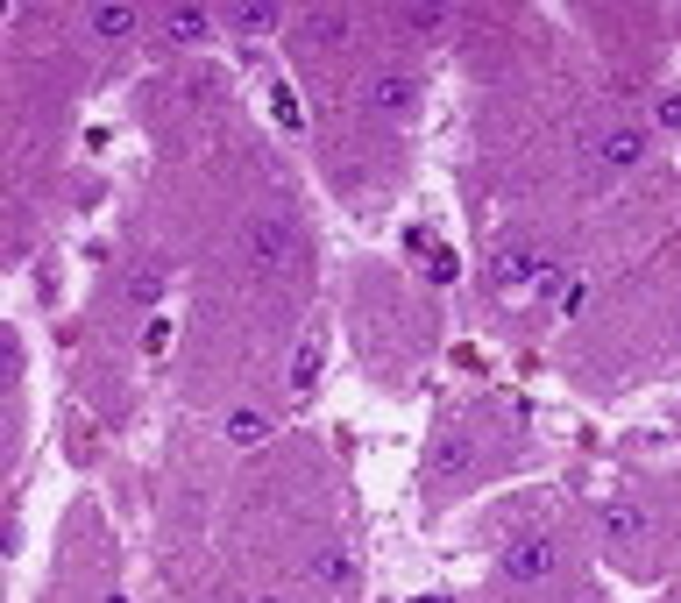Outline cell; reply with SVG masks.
Returning a JSON list of instances; mask_svg holds the SVG:
<instances>
[{"label":"cell","mask_w":681,"mask_h":603,"mask_svg":"<svg viewBox=\"0 0 681 603\" xmlns=\"http://www.w3.org/2000/svg\"><path fill=\"white\" fill-rule=\"evenodd\" d=\"M270 121H277L284 135H306V107H298L291 86H270Z\"/></svg>","instance_id":"obj_11"},{"label":"cell","mask_w":681,"mask_h":603,"mask_svg":"<svg viewBox=\"0 0 681 603\" xmlns=\"http://www.w3.org/2000/svg\"><path fill=\"white\" fill-rule=\"evenodd\" d=\"M284 15L277 8H235V15H227V29H242V36H270Z\"/></svg>","instance_id":"obj_14"},{"label":"cell","mask_w":681,"mask_h":603,"mask_svg":"<svg viewBox=\"0 0 681 603\" xmlns=\"http://www.w3.org/2000/svg\"><path fill=\"white\" fill-rule=\"evenodd\" d=\"M93 29H100L107 43H128V36H135V8H128V0H100V8H93Z\"/></svg>","instance_id":"obj_8"},{"label":"cell","mask_w":681,"mask_h":603,"mask_svg":"<svg viewBox=\"0 0 681 603\" xmlns=\"http://www.w3.org/2000/svg\"><path fill=\"white\" fill-rule=\"evenodd\" d=\"M603 533H611V540H639V533H646V518H639L632 504H611V511H603Z\"/></svg>","instance_id":"obj_13"},{"label":"cell","mask_w":681,"mask_h":603,"mask_svg":"<svg viewBox=\"0 0 681 603\" xmlns=\"http://www.w3.org/2000/svg\"><path fill=\"white\" fill-rule=\"evenodd\" d=\"M653 121H660V128H681V93H660V107H653Z\"/></svg>","instance_id":"obj_16"},{"label":"cell","mask_w":681,"mask_h":603,"mask_svg":"<svg viewBox=\"0 0 681 603\" xmlns=\"http://www.w3.org/2000/svg\"><path fill=\"white\" fill-rule=\"evenodd\" d=\"M142 348H149V355H164V348H171V320H149V334H142Z\"/></svg>","instance_id":"obj_17"},{"label":"cell","mask_w":681,"mask_h":603,"mask_svg":"<svg viewBox=\"0 0 681 603\" xmlns=\"http://www.w3.org/2000/svg\"><path fill=\"white\" fill-rule=\"evenodd\" d=\"M490 284H497V298H533L540 284H561V270L525 242V235H511V242H497V256H490Z\"/></svg>","instance_id":"obj_1"},{"label":"cell","mask_w":681,"mask_h":603,"mask_svg":"<svg viewBox=\"0 0 681 603\" xmlns=\"http://www.w3.org/2000/svg\"><path fill=\"white\" fill-rule=\"evenodd\" d=\"M291 249H298V228H291L284 213H256L249 228H242V242H235V256H242V270H249V277L284 270V263H291Z\"/></svg>","instance_id":"obj_2"},{"label":"cell","mask_w":681,"mask_h":603,"mask_svg":"<svg viewBox=\"0 0 681 603\" xmlns=\"http://www.w3.org/2000/svg\"><path fill=\"white\" fill-rule=\"evenodd\" d=\"M227 440H235V447H263V440H270V419L249 412V405H242V412H227Z\"/></svg>","instance_id":"obj_12"},{"label":"cell","mask_w":681,"mask_h":603,"mask_svg":"<svg viewBox=\"0 0 681 603\" xmlns=\"http://www.w3.org/2000/svg\"><path fill=\"white\" fill-rule=\"evenodd\" d=\"M596 164H603V171H639V164H646V128H632V121L611 128V135L596 142Z\"/></svg>","instance_id":"obj_5"},{"label":"cell","mask_w":681,"mask_h":603,"mask_svg":"<svg viewBox=\"0 0 681 603\" xmlns=\"http://www.w3.org/2000/svg\"><path fill=\"white\" fill-rule=\"evenodd\" d=\"M291 29L306 36V43H348V36H355V15H348V8H320V15H298Z\"/></svg>","instance_id":"obj_6"},{"label":"cell","mask_w":681,"mask_h":603,"mask_svg":"<svg viewBox=\"0 0 681 603\" xmlns=\"http://www.w3.org/2000/svg\"><path fill=\"white\" fill-rule=\"evenodd\" d=\"M206 29H213L206 8H171V15H164V36H171V43H199Z\"/></svg>","instance_id":"obj_9"},{"label":"cell","mask_w":681,"mask_h":603,"mask_svg":"<svg viewBox=\"0 0 681 603\" xmlns=\"http://www.w3.org/2000/svg\"><path fill=\"white\" fill-rule=\"evenodd\" d=\"M554 561H561V547L547 533H525V540L504 547V575L511 582H540V575H554Z\"/></svg>","instance_id":"obj_3"},{"label":"cell","mask_w":681,"mask_h":603,"mask_svg":"<svg viewBox=\"0 0 681 603\" xmlns=\"http://www.w3.org/2000/svg\"><path fill=\"white\" fill-rule=\"evenodd\" d=\"M313 582H320V589H348V582H355V561H348L341 547H327V554H313Z\"/></svg>","instance_id":"obj_10"},{"label":"cell","mask_w":681,"mask_h":603,"mask_svg":"<svg viewBox=\"0 0 681 603\" xmlns=\"http://www.w3.org/2000/svg\"><path fill=\"white\" fill-rule=\"evenodd\" d=\"M405 29L433 36V29H447V8H405Z\"/></svg>","instance_id":"obj_15"},{"label":"cell","mask_w":681,"mask_h":603,"mask_svg":"<svg viewBox=\"0 0 681 603\" xmlns=\"http://www.w3.org/2000/svg\"><path fill=\"white\" fill-rule=\"evenodd\" d=\"M412 93H419V86H412V71H405V64H376V71H369V86H362L369 114H405Z\"/></svg>","instance_id":"obj_4"},{"label":"cell","mask_w":681,"mask_h":603,"mask_svg":"<svg viewBox=\"0 0 681 603\" xmlns=\"http://www.w3.org/2000/svg\"><path fill=\"white\" fill-rule=\"evenodd\" d=\"M320 369H327V327H313L306 341H298V362H291V384H298V391H313V384H320Z\"/></svg>","instance_id":"obj_7"}]
</instances>
